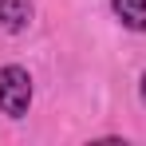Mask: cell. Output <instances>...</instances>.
Segmentation results:
<instances>
[{"label": "cell", "mask_w": 146, "mask_h": 146, "mask_svg": "<svg viewBox=\"0 0 146 146\" xmlns=\"http://www.w3.org/2000/svg\"><path fill=\"white\" fill-rule=\"evenodd\" d=\"M138 95H142V107H146V75L138 79Z\"/></svg>", "instance_id": "4"}, {"label": "cell", "mask_w": 146, "mask_h": 146, "mask_svg": "<svg viewBox=\"0 0 146 146\" xmlns=\"http://www.w3.org/2000/svg\"><path fill=\"white\" fill-rule=\"evenodd\" d=\"M32 107V75L20 63L0 67V111L8 119H24Z\"/></svg>", "instance_id": "1"}, {"label": "cell", "mask_w": 146, "mask_h": 146, "mask_svg": "<svg viewBox=\"0 0 146 146\" xmlns=\"http://www.w3.org/2000/svg\"><path fill=\"white\" fill-rule=\"evenodd\" d=\"M115 16L122 20V28L130 32H146V0H111Z\"/></svg>", "instance_id": "3"}, {"label": "cell", "mask_w": 146, "mask_h": 146, "mask_svg": "<svg viewBox=\"0 0 146 146\" xmlns=\"http://www.w3.org/2000/svg\"><path fill=\"white\" fill-rule=\"evenodd\" d=\"M32 0H0V28L4 32H12V36H20L28 24H32Z\"/></svg>", "instance_id": "2"}]
</instances>
